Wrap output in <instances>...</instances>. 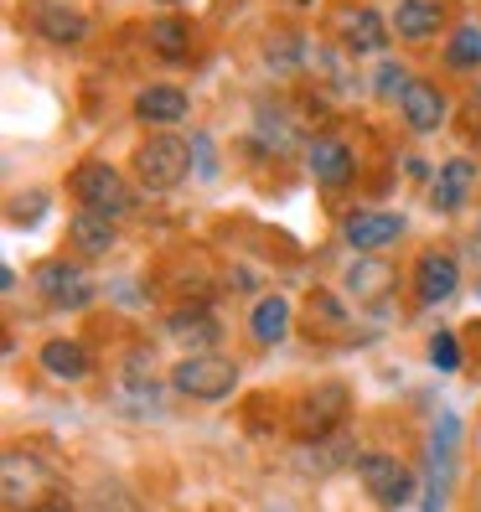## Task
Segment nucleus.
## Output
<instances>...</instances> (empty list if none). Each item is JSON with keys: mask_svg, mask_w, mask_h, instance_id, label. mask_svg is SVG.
Returning <instances> with one entry per match:
<instances>
[{"mask_svg": "<svg viewBox=\"0 0 481 512\" xmlns=\"http://www.w3.org/2000/svg\"><path fill=\"white\" fill-rule=\"evenodd\" d=\"M161 6H176V0H161Z\"/></svg>", "mask_w": 481, "mask_h": 512, "instance_id": "c756f323", "label": "nucleus"}, {"mask_svg": "<svg viewBox=\"0 0 481 512\" xmlns=\"http://www.w3.org/2000/svg\"><path fill=\"white\" fill-rule=\"evenodd\" d=\"M430 363L440 373H456L461 368V342H456V331H435L430 337Z\"/></svg>", "mask_w": 481, "mask_h": 512, "instance_id": "a878e982", "label": "nucleus"}, {"mask_svg": "<svg viewBox=\"0 0 481 512\" xmlns=\"http://www.w3.org/2000/svg\"><path fill=\"white\" fill-rule=\"evenodd\" d=\"M0 492H6L11 512H37V502L52 492L47 461L32 456V450H6V461H0Z\"/></svg>", "mask_w": 481, "mask_h": 512, "instance_id": "20e7f679", "label": "nucleus"}, {"mask_svg": "<svg viewBox=\"0 0 481 512\" xmlns=\"http://www.w3.org/2000/svg\"><path fill=\"white\" fill-rule=\"evenodd\" d=\"M347 290L357 295V306H368V300H383L388 290H394V269L378 264V259H357L347 269Z\"/></svg>", "mask_w": 481, "mask_h": 512, "instance_id": "6ab92c4d", "label": "nucleus"}, {"mask_svg": "<svg viewBox=\"0 0 481 512\" xmlns=\"http://www.w3.org/2000/svg\"><path fill=\"white\" fill-rule=\"evenodd\" d=\"M461 290V259L445 254V249H425L414 259V295L425 300V306H440Z\"/></svg>", "mask_w": 481, "mask_h": 512, "instance_id": "1a4fd4ad", "label": "nucleus"}, {"mask_svg": "<svg viewBox=\"0 0 481 512\" xmlns=\"http://www.w3.org/2000/svg\"><path fill=\"white\" fill-rule=\"evenodd\" d=\"M316 326L326 331V337H342L347 331V316L332 295H311V337H316Z\"/></svg>", "mask_w": 481, "mask_h": 512, "instance_id": "393cba45", "label": "nucleus"}, {"mask_svg": "<svg viewBox=\"0 0 481 512\" xmlns=\"http://www.w3.org/2000/svg\"><path fill=\"white\" fill-rule=\"evenodd\" d=\"M357 481H363V492L383 507V512H399L409 497H414V471L394 456H357Z\"/></svg>", "mask_w": 481, "mask_h": 512, "instance_id": "39448f33", "label": "nucleus"}, {"mask_svg": "<svg viewBox=\"0 0 481 512\" xmlns=\"http://www.w3.org/2000/svg\"><path fill=\"white\" fill-rule=\"evenodd\" d=\"M342 414H347V388L326 383V388H316V394H306L295 404V435L300 440H326L342 425Z\"/></svg>", "mask_w": 481, "mask_h": 512, "instance_id": "0eeeda50", "label": "nucleus"}, {"mask_svg": "<svg viewBox=\"0 0 481 512\" xmlns=\"http://www.w3.org/2000/svg\"><path fill=\"white\" fill-rule=\"evenodd\" d=\"M37 290H42L47 306H57V311H83L88 300H94V280H88V269L68 264V259L37 264Z\"/></svg>", "mask_w": 481, "mask_h": 512, "instance_id": "423d86ee", "label": "nucleus"}, {"mask_svg": "<svg viewBox=\"0 0 481 512\" xmlns=\"http://www.w3.org/2000/svg\"><path fill=\"white\" fill-rule=\"evenodd\" d=\"M150 52H161V57H187L192 52V21L182 16H161V21H150Z\"/></svg>", "mask_w": 481, "mask_h": 512, "instance_id": "4be33fe9", "label": "nucleus"}, {"mask_svg": "<svg viewBox=\"0 0 481 512\" xmlns=\"http://www.w3.org/2000/svg\"><path fill=\"white\" fill-rule=\"evenodd\" d=\"M68 233H73V249L78 254H88V259H99V254H109L114 244H119V233H114V218H104V213H83L68 223Z\"/></svg>", "mask_w": 481, "mask_h": 512, "instance_id": "a211bd4d", "label": "nucleus"}, {"mask_svg": "<svg viewBox=\"0 0 481 512\" xmlns=\"http://www.w3.org/2000/svg\"><path fill=\"white\" fill-rule=\"evenodd\" d=\"M42 213H47V192H32V197L11 202V223H37Z\"/></svg>", "mask_w": 481, "mask_h": 512, "instance_id": "cd10ccee", "label": "nucleus"}, {"mask_svg": "<svg viewBox=\"0 0 481 512\" xmlns=\"http://www.w3.org/2000/svg\"><path fill=\"white\" fill-rule=\"evenodd\" d=\"M68 187H73V197L88 207V213H104V218H119V213H130V207H135V192L125 187V176H119L109 161L73 166Z\"/></svg>", "mask_w": 481, "mask_h": 512, "instance_id": "7ed1b4c3", "label": "nucleus"}, {"mask_svg": "<svg viewBox=\"0 0 481 512\" xmlns=\"http://www.w3.org/2000/svg\"><path fill=\"white\" fill-rule=\"evenodd\" d=\"M197 311H182V316H171V331H176V337H182V342H213L218 337V321H192Z\"/></svg>", "mask_w": 481, "mask_h": 512, "instance_id": "bb28decb", "label": "nucleus"}, {"mask_svg": "<svg viewBox=\"0 0 481 512\" xmlns=\"http://www.w3.org/2000/svg\"><path fill=\"white\" fill-rule=\"evenodd\" d=\"M471 192H476V166L471 161H445L440 176H435L430 202L440 207V213H461V207L471 202Z\"/></svg>", "mask_w": 481, "mask_h": 512, "instance_id": "2eb2a0df", "label": "nucleus"}, {"mask_svg": "<svg viewBox=\"0 0 481 512\" xmlns=\"http://www.w3.org/2000/svg\"><path fill=\"white\" fill-rule=\"evenodd\" d=\"M445 26V6L440 0H399V11H394V32L404 37V42H425V37H435Z\"/></svg>", "mask_w": 481, "mask_h": 512, "instance_id": "dca6fc26", "label": "nucleus"}, {"mask_svg": "<svg viewBox=\"0 0 481 512\" xmlns=\"http://www.w3.org/2000/svg\"><path fill=\"white\" fill-rule=\"evenodd\" d=\"M332 21H337V37L347 42V52H357V57L388 47V37H394V26H383V16L368 6H337Z\"/></svg>", "mask_w": 481, "mask_h": 512, "instance_id": "9b49d317", "label": "nucleus"}, {"mask_svg": "<svg viewBox=\"0 0 481 512\" xmlns=\"http://www.w3.org/2000/svg\"><path fill=\"white\" fill-rule=\"evenodd\" d=\"M171 388L182 399H197V404H223L238 388V363L223 352H192L171 368Z\"/></svg>", "mask_w": 481, "mask_h": 512, "instance_id": "f257e3e1", "label": "nucleus"}, {"mask_svg": "<svg viewBox=\"0 0 481 512\" xmlns=\"http://www.w3.org/2000/svg\"><path fill=\"white\" fill-rule=\"evenodd\" d=\"M445 68H456V73L481 68V26H456V37L445 47Z\"/></svg>", "mask_w": 481, "mask_h": 512, "instance_id": "5701e85b", "label": "nucleus"}, {"mask_svg": "<svg viewBox=\"0 0 481 512\" xmlns=\"http://www.w3.org/2000/svg\"><path fill=\"white\" fill-rule=\"evenodd\" d=\"M42 368H47L52 378L78 383V378L88 373V347H83V342H68V337H52V342L42 347Z\"/></svg>", "mask_w": 481, "mask_h": 512, "instance_id": "aec40b11", "label": "nucleus"}, {"mask_svg": "<svg viewBox=\"0 0 481 512\" xmlns=\"http://www.w3.org/2000/svg\"><path fill=\"white\" fill-rule=\"evenodd\" d=\"M83 512H140V502H135L125 487H119V481H99V487L88 492Z\"/></svg>", "mask_w": 481, "mask_h": 512, "instance_id": "b1692460", "label": "nucleus"}, {"mask_svg": "<svg viewBox=\"0 0 481 512\" xmlns=\"http://www.w3.org/2000/svg\"><path fill=\"white\" fill-rule=\"evenodd\" d=\"M456 445H461L456 414H440L435 435H430V502H425V512H440V502H445V481L456 471Z\"/></svg>", "mask_w": 481, "mask_h": 512, "instance_id": "f8f14e48", "label": "nucleus"}, {"mask_svg": "<svg viewBox=\"0 0 481 512\" xmlns=\"http://www.w3.org/2000/svg\"><path fill=\"white\" fill-rule=\"evenodd\" d=\"M306 166H311L316 182H326V187H342L347 176H352V150H347L342 140H311V150H306Z\"/></svg>", "mask_w": 481, "mask_h": 512, "instance_id": "f3484780", "label": "nucleus"}, {"mask_svg": "<svg viewBox=\"0 0 481 512\" xmlns=\"http://www.w3.org/2000/svg\"><path fill=\"white\" fill-rule=\"evenodd\" d=\"M342 238L357 254H378V249H388V244L404 238V218L399 213H378V207H357V213H347V223H342Z\"/></svg>", "mask_w": 481, "mask_h": 512, "instance_id": "6e6552de", "label": "nucleus"}, {"mask_svg": "<svg viewBox=\"0 0 481 512\" xmlns=\"http://www.w3.org/2000/svg\"><path fill=\"white\" fill-rule=\"evenodd\" d=\"M26 21H32V32L57 42V47H78L88 37V16L78 6H63V0H32V11H26Z\"/></svg>", "mask_w": 481, "mask_h": 512, "instance_id": "9d476101", "label": "nucleus"}, {"mask_svg": "<svg viewBox=\"0 0 481 512\" xmlns=\"http://www.w3.org/2000/svg\"><path fill=\"white\" fill-rule=\"evenodd\" d=\"M187 109H192V99H187V88H176V83H150L135 99V119H145V125H176Z\"/></svg>", "mask_w": 481, "mask_h": 512, "instance_id": "4468645a", "label": "nucleus"}, {"mask_svg": "<svg viewBox=\"0 0 481 512\" xmlns=\"http://www.w3.org/2000/svg\"><path fill=\"white\" fill-rule=\"evenodd\" d=\"M192 171V145L176 140V135H150L140 150H135V182L145 192H171L182 187Z\"/></svg>", "mask_w": 481, "mask_h": 512, "instance_id": "f03ea898", "label": "nucleus"}, {"mask_svg": "<svg viewBox=\"0 0 481 512\" xmlns=\"http://www.w3.org/2000/svg\"><path fill=\"white\" fill-rule=\"evenodd\" d=\"M466 249H471V259H476V264H481V228H476V233H471V238H466Z\"/></svg>", "mask_w": 481, "mask_h": 512, "instance_id": "c85d7f7f", "label": "nucleus"}, {"mask_svg": "<svg viewBox=\"0 0 481 512\" xmlns=\"http://www.w3.org/2000/svg\"><path fill=\"white\" fill-rule=\"evenodd\" d=\"M249 331H254V342H259V347L285 342V331H290V306H285L280 295H264L259 306H254V316H249Z\"/></svg>", "mask_w": 481, "mask_h": 512, "instance_id": "412c9836", "label": "nucleus"}, {"mask_svg": "<svg viewBox=\"0 0 481 512\" xmlns=\"http://www.w3.org/2000/svg\"><path fill=\"white\" fill-rule=\"evenodd\" d=\"M399 109H404V125L414 135H435L445 125V94L425 78H409V88L399 94Z\"/></svg>", "mask_w": 481, "mask_h": 512, "instance_id": "ddd939ff", "label": "nucleus"}]
</instances>
